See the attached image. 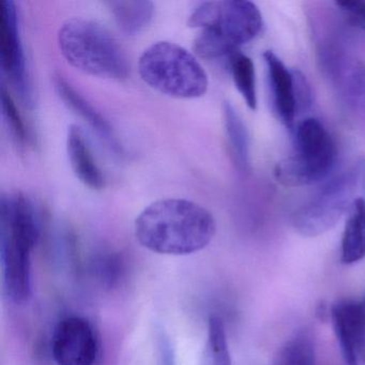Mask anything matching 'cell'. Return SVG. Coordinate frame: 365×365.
Segmentation results:
<instances>
[{"instance_id":"1","label":"cell","mask_w":365,"mask_h":365,"mask_svg":"<svg viewBox=\"0 0 365 365\" xmlns=\"http://www.w3.org/2000/svg\"><path fill=\"white\" fill-rule=\"evenodd\" d=\"M217 232L210 211L185 198H166L147 206L134 222L136 240L162 255L185 256L208 247Z\"/></svg>"},{"instance_id":"2","label":"cell","mask_w":365,"mask_h":365,"mask_svg":"<svg viewBox=\"0 0 365 365\" xmlns=\"http://www.w3.org/2000/svg\"><path fill=\"white\" fill-rule=\"evenodd\" d=\"M40 237L35 205L20 192L0 200V242L4 289L8 298L23 304L31 296V253Z\"/></svg>"},{"instance_id":"3","label":"cell","mask_w":365,"mask_h":365,"mask_svg":"<svg viewBox=\"0 0 365 365\" xmlns=\"http://www.w3.org/2000/svg\"><path fill=\"white\" fill-rule=\"evenodd\" d=\"M200 29L193 48L198 56L209 61L238 52L262 33L264 20L257 6L247 0L205 1L195 8L187 22Z\"/></svg>"},{"instance_id":"4","label":"cell","mask_w":365,"mask_h":365,"mask_svg":"<svg viewBox=\"0 0 365 365\" xmlns=\"http://www.w3.org/2000/svg\"><path fill=\"white\" fill-rule=\"evenodd\" d=\"M58 46L76 69L99 78L123 80L129 74L127 57L114 36L91 19L72 18L58 31Z\"/></svg>"},{"instance_id":"5","label":"cell","mask_w":365,"mask_h":365,"mask_svg":"<svg viewBox=\"0 0 365 365\" xmlns=\"http://www.w3.org/2000/svg\"><path fill=\"white\" fill-rule=\"evenodd\" d=\"M140 78L163 95L195 99L208 91V76L195 55L170 41L151 44L138 61Z\"/></svg>"},{"instance_id":"6","label":"cell","mask_w":365,"mask_h":365,"mask_svg":"<svg viewBox=\"0 0 365 365\" xmlns=\"http://www.w3.org/2000/svg\"><path fill=\"white\" fill-rule=\"evenodd\" d=\"M335 160L332 136L318 119L309 117L297 125L292 153L275 166V178L285 187L314 185L330 174Z\"/></svg>"},{"instance_id":"7","label":"cell","mask_w":365,"mask_h":365,"mask_svg":"<svg viewBox=\"0 0 365 365\" xmlns=\"http://www.w3.org/2000/svg\"><path fill=\"white\" fill-rule=\"evenodd\" d=\"M363 164H356L327 182L292 215L294 230L305 237L329 232L350 210L360 185Z\"/></svg>"},{"instance_id":"8","label":"cell","mask_w":365,"mask_h":365,"mask_svg":"<svg viewBox=\"0 0 365 365\" xmlns=\"http://www.w3.org/2000/svg\"><path fill=\"white\" fill-rule=\"evenodd\" d=\"M320 53L322 67L336 89L346 120L365 136V63L336 46H326Z\"/></svg>"},{"instance_id":"9","label":"cell","mask_w":365,"mask_h":365,"mask_svg":"<svg viewBox=\"0 0 365 365\" xmlns=\"http://www.w3.org/2000/svg\"><path fill=\"white\" fill-rule=\"evenodd\" d=\"M0 59L14 91L27 108L35 106V95L27 71L20 19L14 0L0 1Z\"/></svg>"},{"instance_id":"10","label":"cell","mask_w":365,"mask_h":365,"mask_svg":"<svg viewBox=\"0 0 365 365\" xmlns=\"http://www.w3.org/2000/svg\"><path fill=\"white\" fill-rule=\"evenodd\" d=\"M51 347L57 365H95L99 354L95 328L81 316H69L57 324Z\"/></svg>"},{"instance_id":"11","label":"cell","mask_w":365,"mask_h":365,"mask_svg":"<svg viewBox=\"0 0 365 365\" xmlns=\"http://www.w3.org/2000/svg\"><path fill=\"white\" fill-rule=\"evenodd\" d=\"M330 318L346 365L365 363V294L334 303Z\"/></svg>"},{"instance_id":"12","label":"cell","mask_w":365,"mask_h":365,"mask_svg":"<svg viewBox=\"0 0 365 365\" xmlns=\"http://www.w3.org/2000/svg\"><path fill=\"white\" fill-rule=\"evenodd\" d=\"M264 59L275 114L285 127L292 128L298 116L292 70L290 71L272 51H266Z\"/></svg>"},{"instance_id":"13","label":"cell","mask_w":365,"mask_h":365,"mask_svg":"<svg viewBox=\"0 0 365 365\" xmlns=\"http://www.w3.org/2000/svg\"><path fill=\"white\" fill-rule=\"evenodd\" d=\"M55 87L63 101L73 110L81 118L84 119L93 130L98 138L115 153H123V146L119 143L112 125L100 114L88 101L84 99L63 76H55Z\"/></svg>"},{"instance_id":"14","label":"cell","mask_w":365,"mask_h":365,"mask_svg":"<svg viewBox=\"0 0 365 365\" xmlns=\"http://www.w3.org/2000/svg\"><path fill=\"white\" fill-rule=\"evenodd\" d=\"M67 153L70 164L81 182L93 190L106 187V177L98 165L84 132L76 125L68 130Z\"/></svg>"},{"instance_id":"15","label":"cell","mask_w":365,"mask_h":365,"mask_svg":"<svg viewBox=\"0 0 365 365\" xmlns=\"http://www.w3.org/2000/svg\"><path fill=\"white\" fill-rule=\"evenodd\" d=\"M365 258V202L356 197L348 215L341 238V260L354 264Z\"/></svg>"},{"instance_id":"16","label":"cell","mask_w":365,"mask_h":365,"mask_svg":"<svg viewBox=\"0 0 365 365\" xmlns=\"http://www.w3.org/2000/svg\"><path fill=\"white\" fill-rule=\"evenodd\" d=\"M108 5L115 22L127 35L144 31L155 16V5L149 0H117Z\"/></svg>"},{"instance_id":"17","label":"cell","mask_w":365,"mask_h":365,"mask_svg":"<svg viewBox=\"0 0 365 365\" xmlns=\"http://www.w3.org/2000/svg\"><path fill=\"white\" fill-rule=\"evenodd\" d=\"M223 114L232 160L239 170H247L250 168V136L247 125L230 102L224 103Z\"/></svg>"},{"instance_id":"18","label":"cell","mask_w":365,"mask_h":365,"mask_svg":"<svg viewBox=\"0 0 365 365\" xmlns=\"http://www.w3.org/2000/svg\"><path fill=\"white\" fill-rule=\"evenodd\" d=\"M230 72L237 91L242 96L247 108H257L256 73L253 61L247 55L236 52L230 57Z\"/></svg>"},{"instance_id":"19","label":"cell","mask_w":365,"mask_h":365,"mask_svg":"<svg viewBox=\"0 0 365 365\" xmlns=\"http://www.w3.org/2000/svg\"><path fill=\"white\" fill-rule=\"evenodd\" d=\"M206 354L207 365H232L225 326L217 316L209 319Z\"/></svg>"},{"instance_id":"20","label":"cell","mask_w":365,"mask_h":365,"mask_svg":"<svg viewBox=\"0 0 365 365\" xmlns=\"http://www.w3.org/2000/svg\"><path fill=\"white\" fill-rule=\"evenodd\" d=\"M274 365H315L311 341L305 335L290 339L279 350Z\"/></svg>"},{"instance_id":"21","label":"cell","mask_w":365,"mask_h":365,"mask_svg":"<svg viewBox=\"0 0 365 365\" xmlns=\"http://www.w3.org/2000/svg\"><path fill=\"white\" fill-rule=\"evenodd\" d=\"M1 103H3V113L8 128L11 132L16 142L19 145H24L27 142V129L24 121L19 113L16 102L10 95L5 86L1 87Z\"/></svg>"},{"instance_id":"22","label":"cell","mask_w":365,"mask_h":365,"mask_svg":"<svg viewBox=\"0 0 365 365\" xmlns=\"http://www.w3.org/2000/svg\"><path fill=\"white\" fill-rule=\"evenodd\" d=\"M294 84V98H296L297 112L298 114L309 110L314 101L313 89L307 76L299 71L292 70Z\"/></svg>"},{"instance_id":"23","label":"cell","mask_w":365,"mask_h":365,"mask_svg":"<svg viewBox=\"0 0 365 365\" xmlns=\"http://www.w3.org/2000/svg\"><path fill=\"white\" fill-rule=\"evenodd\" d=\"M335 5L345 14L352 24L365 31V0H343Z\"/></svg>"},{"instance_id":"24","label":"cell","mask_w":365,"mask_h":365,"mask_svg":"<svg viewBox=\"0 0 365 365\" xmlns=\"http://www.w3.org/2000/svg\"><path fill=\"white\" fill-rule=\"evenodd\" d=\"M160 365H175L174 354L170 343L163 337L160 343Z\"/></svg>"}]
</instances>
